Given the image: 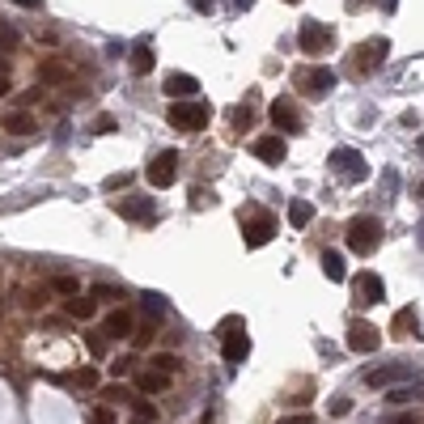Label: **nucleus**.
Returning <instances> with one entry per match:
<instances>
[{
	"instance_id": "obj_1",
	"label": "nucleus",
	"mask_w": 424,
	"mask_h": 424,
	"mask_svg": "<svg viewBox=\"0 0 424 424\" xmlns=\"http://www.w3.org/2000/svg\"><path fill=\"white\" fill-rule=\"evenodd\" d=\"M344 234H348V251H357V255H374L378 242H382V221L365 212V217H353Z\"/></svg>"
},
{
	"instance_id": "obj_2",
	"label": "nucleus",
	"mask_w": 424,
	"mask_h": 424,
	"mask_svg": "<svg viewBox=\"0 0 424 424\" xmlns=\"http://www.w3.org/2000/svg\"><path fill=\"white\" fill-rule=\"evenodd\" d=\"M166 119H170V127H178V132H204L208 119H212V110H208V102L187 98V102H174V106L166 110Z\"/></svg>"
},
{
	"instance_id": "obj_3",
	"label": "nucleus",
	"mask_w": 424,
	"mask_h": 424,
	"mask_svg": "<svg viewBox=\"0 0 424 424\" xmlns=\"http://www.w3.org/2000/svg\"><path fill=\"white\" fill-rule=\"evenodd\" d=\"M221 336H225V344H221L225 361H229V365H242V361L251 357V336H246L242 319H225V323H221Z\"/></svg>"
},
{
	"instance_id": "obj_4",
	"label": "nucleus",
	"mask_w": 424,
	"mask_h": 424,
	"mask_svg": "<svg viewBox=\"0 0 424 424\" xmlns=\"http://www.w3.org/2000/svg\"><path fill=\"white\" fill-rule=\"evenodd\" d=\"M297 47H302L306 55H327V51L336 47V34H331V25H323V21H306V25L297 30Z\"/></svg>"
},
{
	"instance_id": "obj_5",
	"label": "nucleus",
	"mask_w": 424,
	"mask_h": 424,
	"mask_svg": "<svg viewBox=\"0 0 424 424\" xmlns=\"http://www.w3.org/2000/svg\"><path fill=\"white\" fill-rule=\"evenodd\" d=\"M144 178H149V187H157V191H166V187H174V178H178V153H174V149H166V153H157V157L149 161V170H144Z\"/></svg>"
},
{
	"instance_id": "obj_6",
	"label": "nucleus",
	"mask_w": 424,
	"mask_h": 424,
	"mask_svg": "<svg viewBox=\"0 0 424 424\" xmlns=\"http://www.w3.org/2000/svg\"><path fill=\"white\" fill-rule=\"evenodd\" d=\"M378 344H382V331H378L374 323H365V319L348 323V348H353V353H374Z\"/></svg>"
},
{
	"instance_id": "obj_7",
	"label": "nucleus",
	"mask_w": 424,
	"mask_h": 424,
	"mask_svg": "<svg viewBox=\"0 0 424 424\" xmlns=\"http://www.w3.org/2000/svg\"><path fill=\"white\" fill-rule=\"evenodd\" d=\"M412 378V365H382V369H369L365 374V382L374 386V391H391V386H403Z\"/></svg>"
},
{
	"instance_id": "obj_8",
	"label": "nucleus",
	"mask_w": 424,
	"mask_h": 424,
	"mask_svg": "<svg viewBox=\"0 0 424 424\" xmlns=\"http://www.w3.org/2000/svg\"><path fill=\"white\" fill-rule=\"evenodd\" d=\"M132 331H136V314L123 310V306H115V310L106 314V323H102V336H106V340H127Z\"/></svg>"
},
{
	"instance_id": "obj_9",
	"label": "nucleus",
	"mask_w": 424,
	"mask_h": 424,
	"mask_svg": "<svg viewBox=\"0 0 424 424\" xmlns=\"http://www.w3.org/2000/svg\"><path fill=\"white\" fill-rule=\"evenodd\" d=\"M251 153H255L259 161H268V166H280L285 153H289V144H285V136H255Z\"/></svg>"
},
{
	"instance_id": "obj_10",
	"label": "nucleus",
	"mask_w": 424,
	"mask_h": 424,
	"mask_svg": "<svg viewBox=\"0 0 424 424\" xmlns=\"http://www.w3.org/2000/svg\"><path fill=\"white\" fill-rule=\"evenodd\" d=\"M331 166H336V174H348L353 183H361L369 170H365V161H361V153L357 149H336L331 153Z\"/></svg>"
},
{
	"instance_id": "obj_11",
	"label": "nucleus",
	"mask_w": 424,
	"mask_h": 424,
	"mask_svg": "<svg viewBox=\"0 0 424 424\" xmlns=\"http://www.w3.org/2000/svg\"><path fill=\"white\" fill-rule=\"evenodd\" d=\"M386 51H391V42H386V38H369V42H361V47H357V59H361V64H357V72H374V68L386 59Z\"/></svg>"
},
{
	"instance_id": "obj_12",
	"label": "nucleus",
	"mask_w": 424,
	"mask_h": 424,
	"mask_svg": "<svg viewBox=\"0 0 424 424\" xmlns=\"http://www.w3.org/2000/svg\"><path fill=\"white\" fill-rule=\"evenodd\" d=\"M272 123L285 127V132H302V110H297V102H293V98H276V102H272Z\"/></svg>"
},
{
	"instance_id": "obj_13",
	"label": "nucleus",
	"mask_w": 424,
	"mask_h": 424,
	"mask_svg": "<svg viewBox=\"0 0 424 424\" xmlns=\"http://www.w3.org/2000/svg\"><path fill=\"white\" fill-rule=\"evenodd\" d=\"M353 285H357V302H361V306H374V302H382V297H386V285H382V276H378V272H361Z\"/></svg>"
},
{
	"instance_id": "obj_14",
	"label": "nucleus",
	"mask_w": 424,
	"mask_h": 424,
	"mask_svg": "<svg viewBox=\"0 0 424 424\" xmlns=\"http://www.w3.org/2000/svg\"><path fill=\"white\" fill-rule=\"evenodd\" d=\"M297 81H302L314 98H323V93H331V89H336V72H331V68H306Z\"/></svg>"
},
{
	"instance_id": "obj_15",
	"label": "nucleus",
	"mask_w": 424,
	"mask_h": 424,
	"mask_svg": "<svg viewBox=\"0 0 424 424\" xmlns=\"http://www.w3.org/2000/svg\"><path fill=\"white\" fill-rule=\"evenodd\" d=\"M166 93H170L174 102H187V98L200 93V81H195L191 72H170V76H166Z\"/></svg>"
},
{
	"instance_id": "obj_16",
	"label": "nucleus",
	"mask_w": 424,
	"mask_h": 424,
	"mask_svg": "<svg viewBox=\"0 0 424 424\" xmlns=\"http://www.w3.org/2000/svg\"><path fill=\"white\" fill-rule=\"evenodd\" d=\"M0 123H4V132H8V136H34V127H38L30 110H4V115H0Z\"/></svg>"
},
{
	"instance_id": "obj_17",
	"label": "nucleus",
	"mask_w": 424,
	"mask_h": 424,
	"mask_svg": "<svg viewBox=\"0 0 424 424\" xmlns=\"http://www.w3.org/2000/svg\"><path fill=\"white\" fill-rule=\"evenodd\" d=\"M136 391L140 395H161V391H170V374H161V369H144V374H136Z\"/></svg>"
},
{
	"instance_id": "obj_18",
	"label": "nucleus",
	"mask_w": 424,
	"mask_h": 424,
	"mask_svg": "<svg viewBox=\"0 0 424 424\" xmlns=\"http://www.w3.org/2000/svg\"><path fill=\"white\" fill-rule=\"evenodd\" d=\"M64 310H68V319L89 323V319L98 314V297H81V293H76V297H68V306H64Z\"/></svg>"
},
{
	"instance_id": "obj_19",
	"label": "nucleus",
	"mask_w": 424,
	"mask_h": 424,
	"mask_svg": "<svg viewBox=\"0 0 424 424\" xmlns=\"http://www.w3.org/2000/svg\"><path fill=\"white\" fill-rule=\"evenodd\" d=\"M38 81H42V85H64V81H68V68H64L59 59H42V64H38Z\"/></svg>"
},
{
	"instance_id": "obj_20",
	"label": "nucleus",
	"mask_w": 424,
	"mask_h": 424,
	"mask_svg": "<svg viewBox=\"0 0 424 424\" xmlns=\"http://www.w3.org/2000/svg\"><path fill=\"white\" fill-rule=\"evenodd\" d=\"M119 217H123V221H149V217H153V204H149V200H123V204H119Z\"/></svg>"
},
{
	"instance_id": "obj_21",
	"label": "nucleus",
	"mask_w": 424,
	"mask_h": 424,
	"mask_svg": "<svg viewBox=\"0 0 424 424\" xmlns=\"http://www.w3.org/2000/svg\"><path fill=\"white\" fill-rule=\"evenodd\" d=\"M242 238H246V246H268V242H272V221L259 217V225H246Z\"/></svg>"
},
{
	"instance_id": "obj_22",
	"label": "nucleus",
	"mask_w": 424,
	"mask_h": 424,
	"mask_svg": "<svg viewBox=\"0 0 424 424\" xmlns=\"http://www.w3.org/2000/svg\"><path fill=\"white\" fill-rule=\"evenodd\" d=\"M289 221H293V229H306L314 221V204L310 200H293L289 204Z\"/></svg>"
},
{
	"instance_id": "obj_23",
	"label": "nucleus",
	"mask_w": 424,
	"mask_h": 424,
	"mask_svg": "<svg viewBox=\"0 0 424 424\" xmlns=\"http://www.w3.org/2000/svg\"><path fill=\"white\" fill-rule=\"evenodd\" d=\"M323 272H327V280H336V285H340V280L348 276L344 255H340V251H323Z\"/></svg>"
},
{
	"instance_id": "obj_24",
	"label": "nucleus",
	"mask_w": 424,
	"mask_h": 424,
	"mask_svg": "<svg viewBox=\"0 0 424 424\" xmlns=\"http://www.w3.org/2000/svg\"><path fill=\"white\" fill-rule=\"evenodd\" d=\"M416 327H420V319H416V306L399 310V314H395V323H391V331H395V336H416Z\"/></svg>"
},
{
	"instance_id": "obj_25",
	"label": "nucleus",
	"mask_w": 424,
	"mask_h": 424,
	"mask_svg": "<svg viewBox=\"0 0 424 424\" xmlns=\"http://www.w3.org/2000/svg\"><path fill=\"white\" fill-rule=\"evenodd\" d=\"M51 293H59V297H76L81 293V280L76 276H51V285H47Z\"/></svg>"
},
{
	"instance_id": "obj_26",
	"label": "nucleus",
	"mask_w": 424,
	"mask_h": 424,
	"mask_svg": "<svg viewBox=\"0 0 424 424\" xmlns=\"http://www.w3.org/2000/svg\"><path fill=\"white\" fill-rule=\"evenodd\" d=\"M132 72H136V76L153 72V47H136V51H132Z\"/></svg>"
},
{
	"instance_id": "obj_27",
	"label": "nucleus",
	"mask_w": 424,
	"mask_h": 424,
	"mask_svg": "<svg viewBox=\"0 0 424 424\" xmlns=\"http://www.w3.org/2000/svg\"><path fill=\"white\" fill-rule=\"evenodd\" d=\"M178 365H183V361H178L174 353H157V357H153V369H161V374H170V378L178 374Z\"/></svg>"
},
{
	"instance_id": "obj_28",
	"label": "nucleus",
	"mask_w": 424,
	"mask_h": 424,
	"mask_svg": "<svg viewBox=\"0 0 424 424\" xmlns=\"http://www.w3.org/2000/svg\"><path fill=\"white\" fill-rule=\"evenodd\" d=\"M72 382H76L81 391H93V386H98V369H76V378H72Z\"/></svg>"
},
{
	"instance_id": "obj_29",
	"label": "nucleus",
	"mask_w": 424,
	"mask_h": 424,
	"mask_svg": "<svg viewBox=\"0 0 424 424\" xmlns=\"http://www.w3.org/2000/svg\"><path fill=\"white\" fill-rule=\"evenodd\" d=\"M89 424H115V403H106V408H93Z\"/></svg>"
},
{
	"instance_id": "obj_30",
	"label": "nucleus",
	"mask_w": 424,
	"mask_h": 424,
	"mask_svg": "<svg viewBox=\"0 0 424 424\" xmlns=\"http://www.w3.org/2000/svg\"><path fill=\"white\" fill-rule=\"evenodd\" d=\"M115 127H119L115 115H98V119H93V132H98V136H106V132H115Z\"/></svg>"
},
{
	"instance_id": "obj_31",
	"label": "nucleus",
	"mask_w": 424,
	"mask_h": 424,
	"mask_svg": "<svg viewBox=\"0 0 424 424\" xmlns=\"http://www.w3.org/2000/svg\"><path fill=\"white\" fill-rule=\"evenodd\" d=\"M132 365H136L132 357H119V361H110V374H115V378H127V374H132Z\"/></svg>"
},
{
	"instance_id": "obj_32",
	"label": "nucleus",
	"mask_w": 424,
	"mask_h": 424,
	"mask_svg": "<svg viewBox=\"0 0 424 424\" xmlns=\"http://www.w3.org/2000/svg\"><path fill=\"white\" fill-rule=\"evenodd\" d=\"M17 47V30L13 25H0V51H13Z\"/></svg>"
},
{
	"instance_id": "obj_33",
	"label": "nucleus",
	"mask_w": 424,
	"mask_h": 424,
	"mask_svg": "<svg viewBox=\"0 0 424 424\" xmlns=\"http://www.w3.org/2000/svg\"><path fill=\"white\" fill-rule=\"evenodd\" d=\"M229 119H234V127H238V132H246V127H251V119H255V115H251V110H242V106H238V110H234V115H229Z\"/></svg>"
},
{
	"instance_id": "obj_34",
	"label": "nucleus",
	"mask_w": 424,
	"mask_h": 424,
	"mask_svg": "<svg viewBox=\"0 0 424 424\" xmlns=\"http://www.w3.org/2000/svg\"><path fill=\"white\" fill-rule=\"evenodd\" d=\"M93 297H98V302H115L119 289H110V285H93Z\"/></svg>"
},
{
	"instance_id": "obj_35",
	"label": "nucleus",
	"mask_w": 424,
	"mask_h": 424,
	"mask_svg": "<svg viewBox=\"0 0 424 424\" xmlns=\"http://www.w3.org/2000/svg\"><path fill=\"white\" fill-rule=\"evenodd\" d=\"M85 348H89L93 357H102V353H106V340H102V336H85Z\"/></svg>"
},
{
	"instance_id": "obj_36",
	"label": "nucleus",
	"mask_w": 424,
	"mask_h": 424,
	"mask_svg": "<svg viewBox=\"0 0 424 424\" xmlns=\"http://www.w3.org/2000/svg\"><path fill=\"white\" fill-rule=\"evenodd\" d=\"M132 412L144 416V420H157V408H153V403H132Z\"/></svg>"
},
{
	"instance_id": "obj_37",
	"label": "nucleus",
	"mask_w": 424,
	"mask_h": 424,
	"mask_svg": "<svg viewBox=\"0 0 424 424\" xmlns=\"http://www.w3.org/2000/svg\"><path fill=\"white\" fill-rule=\"evenodd\" d=\"M132 183V174H115V178H106V191H119V187H127Z\"/></svg>"
},
{
	"instance_id": "obj_38",
	"label": "nucleus",
	"mask_w": 424,
	"mask_h": 424,
	"mask_svg": "<svg viewBox=\"0 0 424 424\" xmlns=\"http://www.w3.org/2000/svg\"><path fill=\"white\" fill-rule=\"evenodd\" d=\"M276 424H314V416H310V412H297V416H285V420H276Z\"/></svg>"
},
{
	"instance_id": "obj_39",
	"label": "nucleus",
	"mask_w": 424,
	"mask_h": 424,
	"mask_svg": "<svg viewBox=\"0 0 424 424\" xmlns=\"http://www.w3.org/2000/svg\"><path fill=\"white\" fill-rule=\"evenodd\" d=\"M144 344H153V327H140V331H136V348H144Z\"/></svg>"
},
{
	"instance_id": "obj_40",
	"label": "nucleus",
	"mask_w": 424,
	"mask_h": 424,
	"mask_svg": "<svg viewBox=\"0 0 424 424\" xmlns=\"http://www.w3.org/2000/svg\"><path fill=\"white\" fill-rule=\"evenodd\" d=\"M106 399H110V403H123V399H127V391H123V386H106Z\"/></svg>"
},
{
	"instance_id": "obj_41",
	"label": "nucleus",
	"mask_w": 424,
	"mask_h": 424,
	"mask_svg": "<svg viewBox=\"0 0 424 424\" xmlns=\"http://www.w3.org/2000/svg\"><path fill=\"white\" fill-rule=\"evenodd\" d=\"M348 408H353V399H336V403H331V416H344Z\"/></svg>"
},
{
	"instance_id": "obj_42",
	"label": "nucleus",
	"mask_w": 424,
	"mask_h": 424,
	"mask_svg": "<svg viewBox=\"0 0 424 424\" xmlns=\"http://www.w3.org/2000/svg\"><path fill=\"white\" fill-rule=\"evenodd\" d=\"M191 4H195V8H200V13H208V8H212V4H217V0H191Z\"/></svg>"
},
{
	"instance_id": "obj_43",
	"label": "nucleus",
	"mask_w": 424,
	"mask_h": 424,
	"mask_svg": "<svg viewBox=\"0 0 424 424\" xmlns=\"http://www.w3.org/2000/svg\"><path fill=\"white\" fill-rule=\"evenodd\" d=\"M13 4H21V8H38L42 0H13Z\"/></svg>"
},
{
	"instance_id": "obj_44",
	"label": "nucleus",
	"mask_w": 424,
	"mask_h": 424,
	"mask_svg": "<svg viewBox=\"0 0 424 424\" xmlns=\"http://www.w3.org/2000/svg\"><path fill=\"white\" fill-rule=\"evenodd\" d=\"M0 93H8V72H0Z\"/></svg>"
},
{
	"instance_id": "obj_45",
	"label": "nucleus",
	"mask_w": 424,
	"mask_h": 424,
	"mask_svg": "<svg viewBox=\"0 0 424 424\" xmlns=\"http://www.w3.org/2000/svg\"><path fill=\"white\" fill-rule=\"evenodd\" d=\"M0 72H8V59H4V55H0Z\"/></svg>"
},
{
	"instance_id": "obj_46",
	"label": "nucleus",
	"mask_w": 424,
	"mask_h": 424,
	"mask_svg": "<svg viewBox=\"0 0 424 424\" xmlns=\"http://www.w3.org/2000/svg\"><path fill=\"white\" fill-rule=\"evenodd\" d=\"M136 424H153V420H144V416H136Z\"/></svg>"
},
{
	"instance_id": "obj_47",
	"label": "nucleus",
	"mask_w": 424,
	"mask_h": 424,
	"mask_svg": "<svg viewBox=\"0 0 424 424\" xmlns=\"http://www.w3.org/2000/svg\"><path fill=\"white\" fill-rule=\"evenodd\" d=\"M416 195H420V200H424V183H420V187H416Z\"/></svg>"
},
{
	"instance_id": "obj_48",
	"label": "nucleus",
	"mask_w": 424,
	"mask_h": 424,
	"mask_svg": "<svg viewBox=\"0 0 424 424\" xmlns=\"http://www.w3.org/2000/svg\"><path fill=\"white\" fill-rule=\"evenodd\" d=\"M285 4H297V0H285Z\"/></svg>"
}]
</instances>
